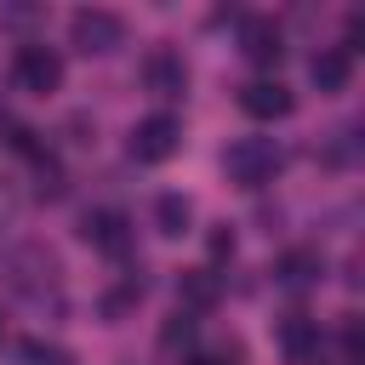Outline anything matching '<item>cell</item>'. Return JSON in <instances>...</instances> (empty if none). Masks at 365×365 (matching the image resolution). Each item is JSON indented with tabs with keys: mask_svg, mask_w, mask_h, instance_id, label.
Masks as SVG:
<instances>
[{
	"mask_svg": "<svg viewBox=\"0 0 365 365\" xmlns=\"http://www.w3.org/2000/svg\"><path fill=\"white\" fill-rule=\"evenodd\" d=\"M279 165H285V154H279L274 137H240V143H228V154H222V171H228V182H240V188L274 182Z\"/></svg>",
	"mask_w": 365,
	"mask_h": 365,
	"instance_id": "obj_1",
	"label": "cell"
},
{
	"mask_svg": "<svg viewBox=\"0 0 365 365\" xmlns=\"http://www.w3.org/2000/svg\"><path fill=\"white\" fill-rule=\"evenodd\" d=\"M11 86L29 91V97H51L63 86V51L40 46V40H23L17 57H11Z\"/></svg>",
	"mask_w": 365,
	"mask_h": 365,
	"instance_id": "obj_2",
	"label": "cell"
},
{
	"mask_svg": "<svg viewBox=\"0 0 365 365\" xmlns=\"http://www.w3.org/2000/svg\"><path fill=\"white\" fill-rule=\"evenodd\" d=\"M68 46H80L86 57H108L114 46H125V17L108 6H80L68 17Z\"/></svg>",
	"mask_w": 365,
	"mask_h": 365,
	"instance_id": "obj_3",
	"label": "cell"
},
{
	"mask_svg": "<svg viewBox=\"0 0 365 365\" xmlns=\"http://www.w3.org/2000/svg\"><path fill=\"white\" fill-rule=\"evenodd\" d=\"M177 143H182L177 114H148V120L131 125V160H137V165H160V160H171Z\"/></svg>",
	"mask_w": 365,
	"mask_h": 365,
	"instance_id": "obj_4",
	"label": "cell"
},
{
	"mask_svg": "<svg viewBox=\"0 0 365 365\" xmlns=\"http://www.w3.org/2000/svg\"><path fill=\"white\" fill-rule=\"evenodd\" d=\"M80 240L97 245V251H108V257H125V251H131V222H125V211L97 205V211L80 217Z\"/></svg>",
	"mask_w": 365,
	"mask_h": 365,
	"instance_id": "obj_5",
	"label": "cell"
},
{
	"mask_svg": "<svg viewBox=\"0 0 365 365\" xmlns=\"http://www.w3.org/2000/svg\"><path fill=\"white\" fill-rule=\"evenodd\" d=\"M6 274H11V285H17L23 297H40V291L57 279V257H51L46 245H17L11 262H6Z\"/></svg>",
	"mask_w": 365,
	"mask_h": 365,
	"instance_id": "obj_6",
	"label": "cell"
},
{
	"mask_svg": "<svg viewBox=\"0 0 365 365\" xmlns=\"http://www.w3.org/2000/svg\"><path fill=\"white\" fill-rule=\"evenodd\" d=\"M274 342H279V354H285L291 365H314V359H319V348H325L319 319H308V314H285V319H279V331H274Z\"/></svg>",
	"mask_w": 365,
	"mask_h": 365,
	"instance_id": "obj_7",
	"label": "cell"
},
{
	"mask_svg": "<svg viewBox=\"0 0 365 365\" xmlns=\"http://www.w3.org/2000/svg\"><path fill=\"white\" fill-rule=\"evenodd\" d=\"M240 51L257 63V68H274L285 57V34L274 17H240Z\"/></svg>",
	"mask_w": 365,
	"mask_h": 365,
	"instance_id": "obj_8",
	"label": "cell"
},
{
	"mask_svg": "<svg viewBox=\"0 0 365 365\" xmlns=\"http://www.w3.org/2000/svg\"><path fill=\"white\" fill-rule=\"evenodd\" d=\"M240 108H245L251 120H285V114L297 108V97H291V86H279V80H251V86H240Z\"/></svg>",
	"mask_w": 365,
	"mask_h": 365,
	"instance_id": "obj_9",
	"label": "cell"
},
{
	"mask_svg": "<svg viewBox=\"0 0 365 365\" xmlns=\"http://www.w3.org/2000/svg\"><path fill=\"white\" fill-rule=\"evenodd\" d=\"M319 274H325V257L314 245H291L274 262V285H285V291H308V285H319Z\"/></svg>",
	"mask_w": 365,
	"mask_h": 365,
	"instance_id": "obj_10",
	"label": "cell"
},
{
	"mask_svg": "<svg viewBox=\"0 0 365 365\" xmlns=\"http://www.w3.org/2000/svg\"><path fill=\"white\" fill-rule=\"evenodd\" d=\"M143 80H148V91H160V97H182V91H188V63L160 46V51L143 57Z\"/></svg>",
	"mask_w": 365,
	"mask_h": 365,
	"instance_id": "obj_11",
	"label": "cell"
},
{
	"mask_svg": "<svg viewBox=\"0 0 365 365\" xmlns=\"http://www.w3.org/2000/svg\"><path fill=\"white\" fill-rule=\"evenodd\" d=\"M308 80H314L319 91H348V80H354V51L319 46V51L308 57Z\"/></svg>",
	"mask_w": 365,
	"mask_h": 365,
	"instance_id": "obj_12",
	"label": "cell"
},
{
	"mask_svg": "<svg viewBox=\"0 0 365 365\" xmlns=\"http://www.w3.org/2000/svg\"><path fill=\"white\" fill-rule=\"evenodd\" d=\"M217 297H222V279H217L211 268H188V274L177 279V302H182V314H188V308H217Z\"/></svg>",
	"mask_w": 365,
	"mask_h": 365,
	"instance_id": "obj_13",
	"label": "cell"
},
{
	"mask_svg": "<svg viewBox=\"0 0 365 365\" xmlns=\"http://www.w3.org/2000/svg\"><path fill=\"white\" fill-rule=\"evenodd\" d=\"M188 222H194V200L188 194H160L154 200V228L160 234H188Z\"/></svg>",
	"mask_w": 365,
	"mask_h": 365,
	"instance_id": "obj_14",
	"label": "cell"
},
{
	"mask_svg": "<svg viewBox=\"0 0 365 365\" xmlns=\"http://www.w3.org/2000/svg\"><path fill=\"white\" fill-rule=\"evenodd\" d=\"M137 302H143V279L131 274V279H120L114 291H103V319H125Z\"/></svg>",
	"mask_w": 365,
	"mask_h": 365,
	"instance_id": "obj_15",
	"label": "cell"
},
{
	"mask_svg": "<svg viewBox=\"0 0 365 365\" xmlns=\"http://www.w3.org/2000/svg\"><path fill=\"white\" fill-rule=\"evenodd\" d=\"M17 359H23V365H74V354H68V348L40 342V336H23V342H17Z\"/></svg>",
	"mask_w": 365,
	"mask_h": 365,
	"instance_id": "obj_16",
	"label": "cell"
},
{
	"mask_svg": "<svg viewBox=\"0 0 365 365\" xmlns=\"http://www.w3.org/2000/svg\"><path fill=\"white\" fill-rule=\"evenodd\" d=\"M160 342H165V348H177V342H194V314H177V319L160 331Z\"/></svg>",
	"mask_w": 365,
	"mask_h": 365,
	"instance_id": "obj_17",
	"label": "cell"
},
{
	"mask_svg": "<svg viewBox=\"0 0 365 365\" xmlns=\"http://www.w3.org/2000/svg\"><path fill=\"white\" fill-rule=\"evenodd\" d=\"M205 245H211V257H217V262H222V257H234V228H228V222H222V228H211V240H205Z\"/></svg>",
	"mask_w": 365,
	"mask_h": 365,
	"instance_id": "obj_18",
	"label": "cell"
},
{
	"mask_svg": "<svg viewBox=\"0 0 365 365\" xmlns=\"http://www.w3.org/2000/svg\"><path fill=\"white\" fill-rule=\"evenodd\" d=\"M29 17H34L29 6H6V11H0V23H6V29H17V23H29Z\"/></svg>",
	"mask_w": 365,
	"mask_h": 365,
	"instance_id": "obj_19",
	"label": "cell"
},
{
	"mask_svg": "<svg viewBox=\"0 0 365 365\" xmlns=\"http://www.w3.org/2000/svg\"><path fill=\"white\" fill-rule=\"evenodd\" d=\"M11 211H17V194H11V188H6V182H0V222H6V217H11Z\"/></svg>",
	"mask_w": 365,
	"mask_h": 365,
	"instance_id": "obj_20",
	"label": "cell"
},
{
	"mask_svg": "<svg viewBox=\"0 0 365 365\" xmlns=\"http://www.w3.org/2000/svg\"><path fill=\"white\" fill-rule=\"evenodd\" d=\"M228 359H234V348H228V354H194L188 365H228Z\"/></svg>",
	"mask_w": 365,
	"mask_h": 365,
	"instance_id": "obj_21",
	"label": "cell"
}]
</instances>
